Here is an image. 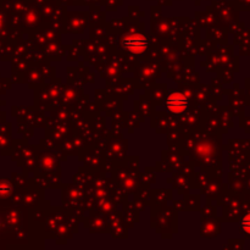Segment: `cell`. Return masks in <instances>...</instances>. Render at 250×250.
<instances>
[{"label":"cell","mask_w":250,"mask_h":250,"mask_svg":"<svg viewBox=\"0 0 250 250\" xmlns=\"http://www.w3.org/2000/svg\"><path fill=\"white\" fill-rule=\"evenodd\" d=\"M166 107L172 114H182L188 107V98L183 93H171L166 100Z\"/></svg>","instance_id":"2"},{"label":"cell","mask_w":250,"mask_h":250,"mask_svg":"<svg viewBox=\"0 0 250 250\" xmlns=\"http://www.w3.org/2000/svg\"><path fill=\"white\" fill-rule=\"evenodd\" d=\"M122 45L131 53L139 55V54H143L148 48V39L138 33L128 34L122 39Z\"/></svg>","instance_id":"1"},{"label":"cell","mask_w":250,"mask_h":250,"mask_svg":"<svg viewBox=\"0 0 250 250\" xmlns=\"http://www.w3.org/2000/svg\"><path fill=\"white\" fill-rule=\"evenodd\" d=\"M241 232L250 238V211L244 214L241 220Z\"/></svg>","instance_id":"3"}]
</instances>
